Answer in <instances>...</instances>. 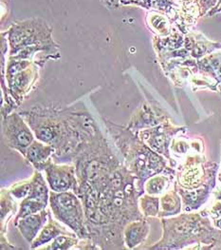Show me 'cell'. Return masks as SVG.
Instances as JSON below:
<instances>
[{
    "mask_svg": "<svg viewBox=\"0 0 221 250\" xmlns=\"http://www.w3.org/2000/svg\"><path fill=\"white\" fill-rule=\"evenodd\" d=\"M31 192V181L18 183L12 187L10 193L17 199H25Z\"/></svg>",
    "mask_w": 221,
    "mask_h": 250,
    "instance_id": "obj_22",
    "label": "cell"
},
{
    "mask_svg": "<svg viewBox=\"0 0 221 250\" xmlns=\"http://www.w3.org/2000/svg\"><path fill=\"white\" fill-rule=\"evenodd\" d=\"M48 204L38 201L36 199H30V198H25L22 200L20 204V209H19L18 214L17 215L15 219V225L19 219L27 217L29 215L36 214L46 208Z\"/></svg>",
    "mask_w": 221,
    "mask_h": 250,
    "instance_id": "obj_17",
    "label": "cell"
},
{
    "mask_svg": "<svg viewBox=\"0 0 221 250\" xmlns=\"http://www.w3.org/2000/svg\"><path fill=\"white\" fill-rule=\"evenodd\" d=\"M62 234L74 235V234L65 230L57 222L54 221L51 217H49L48 224L46 226H44V228L41 229V232L38 235V237L37 239H35V241L32 243L31 248L37 249L38 247L46 245L47 243L51 242L52 240H55L56 237H58Z\"/></svg>",
    "mask_w": 221,
    "mask_h": 250,
    "instance_id": "obj_15",
    "label": "cell"
},
{
    "mask_svg": "<svg viewBox=\"0 0 221 250\" xmlns=\"http://www.w3.org/2000/svg\"><path fill=\"white\" fill-rule=\"evenodd\" d=\"M53 29L42 18L17 21L6 32L10 46V56L30 47H43L59 52V46L53 40Z\"/></svg>",
    "mask_w": 221,
    "mask_h": 250,
    "instance_id": "obj_2",
    "label": "cell"
},
{
    "mask_svg": "<svg viewBox=\"0 0 221 250\" xmlns=\"http://www.w3.org/2000/svg\"><path fill=\"white\" fill-rule=\"evenodd\" d=\"M147 23L149 29L158 36H168L174 29L173 20L165 14L149 12L147 15Z\"/></svg>",
    "mask_w": 221,
    "mask_h": 250,
    "instance_id": "obj_14",
    "label": "cell"
},
{
    "mask_svg": "<svg viewBox=\"0 0 221 250\" xmlns=\"http://www.w3.org/2000/svg\"><path fill=\"white\" fill-rule=\"evenodd\" d=\"M166 183H167V178L165 176H155L148 180L147 183L146 184L145 189L150 195L160 194L165 189Z\"/></svg>",
    "mask_w": 221,
    "mask_h": 250,
    "instance_id": "obj_21",
    "label": "cell"
},
{
    "mask_svg": "<svg viewBox=\"0 0 221 250\" xmlns=\"http://www.w3.org/2000/svg\"><path fill=\"white\" fill-rule=\"evenodd\" d=\"M221 0H219V3H218V5H219V4H221Z\"/></svg>",
    "mask_w": 221,
    "mask_h": 250,
    "instance_id": "obj_25",
    "label": "cell"
},
{
    "mask_svg": "<svg viewBox=\"0 0 221 250\" xmlns=\"http://www.w3.org/2000/svg\"><path fill=\"white\" fill-rule=\"evenodd\" d=\"M38 76L37 66L31 65L27 69L20 71L10 78H7V83L10 89V93L13 99L16 101H22L21 99L27 93H29L31 87L35 84Z\"/></svg>",
    "mask_w": 221,
    "mask_h": 250,
    "instance_id": "obj_7",
    "label": "cell"
},
{
    "mask_svg": "<svg viewBox=\"0 0 221 250\" xmlns=\"http://www.w3.org/2000/svg\"><path fill=\"white\" fill-rule=\"evenodd\" d=\"M49 217V212L44 209L36 214L29 215L19 219L15 226L18 228L19 231L23 235L24 239L28 243L32 244L37 238L38 232L44 228Z\"/></svg>",
    "mask_w": 221,
    "mask_h": 250,
    "instance_id": "obj_9",
    "label": "cell"
},
{
    "mask_svg": "<svg viewBox=\"0 0 221 250\" xmlns=\"http://www.w3.org/2000/svg\"><path fill=\"white\" fill-rule=\"evenodd\" d=\"M37 170H45L47 181L53 191L66 192L74 191L76 194L79 188V182L76 176L75 167L60 166L52 159L40 165Z\"/></svg>",
    "mask_w": 221,
    "mask_h": 250,
    "instance_id": "obj_6",
    "label": "cell"
},
{
    "mask_svg": "<svg viewBox=\"0 0 221 250\" xmlns=\"http://www.w3.org/2000/svg\"><path fill=\"white\" fill-rule=\"evenodd\" d=\"M179 11L174 21V27L183 34H188L189 29L201 18L214 9L219 0H178Z\"/></svg>",
    "mask_w": 221,
    "mask_h": 250,
    "instance_id": "obj_5",
    "label": "cell"
},
{
    "mask_svg": "<svg viewBox=\"0 0 221 250\" xmlns=\"http://www.w3.org/2000/svg\"><path fill=\"white\" fill-rule=\"evenodd\" d=\"M219 13H221V4H219V5H217L214 9H212V10L208 13L207 17H213V16H215V15H217V14H219Z\"/></svg>",
    "mask_w": 221,
    "mask_h": 250,
    "instance_id": "obj_24",
    "label": "cell"
},
{
    "mask_svg": "<svg viewBox=\"0 0 221 250\" xmlns=\"http://www.w3.org/2000/svg\"><path fill=\"white\" fill-rule=\"evenodd\" d=\"M163 212L161 215H173L178 213L181 209V200L176 193H169L162 199Z\"/></svg>",
    "mask_w": 221,
    "mask_h": 250,
    "instance_id": "obj_18",
    "label": "cell"
},
{
    "mask_svg": "<svg viewBox=\"0 0 221 250\" xmlns=\"http://www.w3.org/2000/svg\"><path fill=\"white\" fill-rule=\"evenodd\" d=\"M178 0H142L137 3L135 6L146 9L149 12H158L165 14L173 20L178 16L179 11V2Z\"/></svg>",
    "mask_w": 221,
    "mask_h": 250,
    "instance_id": "obj_12",
    "label": "cell"
},
{
    "mask_svg": "<svg viewBox=\"0 0 221 250\" xmlns=\"http://www.w3.org/2000/svg\"><path fill=\"white\" fill-rule=\"evenodd\" d=\"M149 233V226L144 219L130 222L125 228L124 239L129 249H134L145 242Z\"/></svg>",
    "mask_w": 221,
    "mask_h": 250,
    "instance_id": "obj_11",
    "label": "cell"
},
{
    "mask_svg": "<svg viewBox=\"0 0 221 250\" xmlns=\"http://www.w3.org/2000/svg\"><path fill=\"white\" fill-rule=\"evenodd\" d=\"M103 4L110 9V10H116L120 8L121 6H129V5H136L142 0H101Z\"/></svg>",
    "mask_w": 221,
    "mask_h": 250,
    "instance_id": "obj_23",
    "label": "cell"
},
{
    "mask_svg": "<svg viewBox=\"0 0 221 250\" xmlns=\"http://www.w3.org/2000/svg\"><path fill=\"white\" fill-rule=\"evenodd\" d=\"M159 198L152 197L150 194L142 197L141 207L145 216H157L159 213Z\"/></svg>",
    "mask_w": 221,
    "mask_h": 250,
    "instance_id": "obj_20",
    "label": "cell"
},
{
    "mask_svg": "<svg viewBox=\"0 0 221 250\" xmlns=\"http://www.w3.org/2000/svg\"><path fill=\"white\" fill-rule=\"evenodd\" d=\"M30 181H31V192L27 198L36 199L48 204V201L50 200V193H49V188L47 187L45 179L43 178L42 174L38 171H36L33 178Z\"/></svg>",
    "mask_w": 221,
    "mask_h": 250,
    "instance_id": "obj_16",
    "label": "cell"
},
{
    "mask_svg": "<svg viewBox=\"0 0 221 250\" xmlns=\"http://www.w3.org/2000/svg\"><path fill=\"white\" fill-rule=\"evenodd\" d=\"M18 113L3 115L2 132L6 144L26 156L29 146L34 143L35 136L32 130Z\"/></svg>",
    "mask_w": 221,
    "mask_h": 250,
    "instance_id": "obj_4",
    "label": "cell"
},
{
    "mask_svg": "<svg viewBox=\"0 0 221 250\" xmlns=\"http://www.w3.org/2000/svg\"><path fill=\"white\" fill-rule=\"evenodd\" d=\"M51 209L56 219L67 225L81 239H90L81 199L74 191L50 193Z\"/></svg>",
    "mask_w": 221,
    "mask_h": 250,
    "instance_id": "obj_3",
    "label": "cell"
},
{
    "mask_svg": "<svg viewBox=\"0 0 221 250\" xmlns=\"http://www.w3.org/2000/svg\"><path fill=\"white\" fill-rule=\"evenodd\" d=\"M66 235L62 234L56 237L52 245L44 248V250H69L78 244V239L75 235H69L68 237Z\"/></svg>",
    "mask_w": 221,
    "mask_h": 250,
    "instance_id": "obj_19",
    "label": "cell"
},
{
    "mask_svg": "<svg viewBox=\"0 0 221 250\" xmlns=\"http://www.w3.org/2000/svg\"><path fill=\"white\" fill-rule=\"evenodd\" d=\"M55 152V148L50 145L41 143V141H34L26 153V158L37 168L40 165L52 159Z\"/></svg>",
    "mask_w": 221,
    "mask_h": 250,
    "instance_id": "obj_13",
    "label": "cell"
},
{
    "mask_svg": "<svg viewBox=\"0 0 221 250\" xmlns=\"http://www.w3.org/2000/svg\"><path fill=\"white\" fill-rule=\"evenodd\" d=\"M164 117L165 115L159 111L157 112V109L155 107L145 104L134 113L130 121L129 128L134 131V129L156 125L163 121Z\"/></svg>",
    "mask_w": 221,
    "mask_h": 250,
    "instance_id": "obj_10",
    "label": "cell"
},
{
    "mask_svg": "<svg viewBox=\"0 0 221 250\" xmlns=\"http://www.w3.org/2000/svg\"><path fill=\"white\" fill-rule=\"evenodd\" d=\"M107 125L113 133L118 147L129 163L130 171L137 179L144 182V180L164 170L166 167L165 159L152 151L140 138H136L133 130L119 125L116 129L115 124L111 122L107 123Z\"/></svg>",
    "mask_w": 221,
    "mask_h": 250,
    "instance_id": "obj_1",
    "label": "cell"
},
{
    "mask_svg": "<svg viewBox=\"0 0 221 250\" xmlns=\"http://www.w3.org/2000/svg\"><path fill=\"white\" fill-rule=\"evenodd\" d=\"M140 139L148 146L159 153L168 156V144L170 140L171 131L167 129L166 124L159 125L154 128H149L139 131Z\"/></svg>",
    "mask_w": 221,
    "mask_h": 250,
    "instance_id": "obj_8",
    "label": "cell"
}]
</instances>
